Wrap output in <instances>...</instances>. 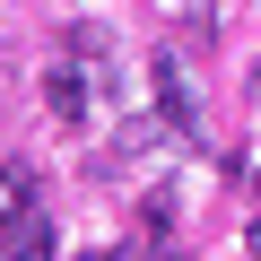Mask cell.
<instances>
[{"mask_svg":"<svg viewBox=\"0 0 261 261\" xmlns=\"http://www.w3.org/2000/svg\"><path fill=\"white\" fill-rule=\"evenodd\" d=\"M148 79H157V113H166L174 130H192V122H200V96L183 87V61H174V53H157V61H148Z\"/></svg>","mask_w":261,"mask_h":261,"instance_id":"1","label":"cell"},{"mask_svg":"<svg viewBox=\"0 0 261 261\" xmlns=\"http://www.w3.org/2000/svg\"><path fill=\"white\" fill-rule=\"evenodd\" d=\"M18 218H35V166H0V235Z\"/></svg>","mask_w":261,"mask_h":261,"instance_id":"2","label":"cell"},{"mask_svg":"<svg viewBox=\"0 0 261 261\" xmlns=\"http://www.w3.org/2000/svg\"><path fill=\"white\" fill-rule=\"evenodd\" d=\"M9 252H18V261H61L53 218H18V226H9Z\"/></svg>","mask_w":261,"mask_h":261,"instance_id":"3","label":"cell"},{"mask_svg":"<svg viewBox=\"0 0 261 261\" xmlns=\"http://www.w3.org/2000/svg\"><path fill=\"white\" fill-rule=\"evenodd\" d=\"M44 105H53V122H79V113H87V79H79V70H53V79H44Z\"/></svg>","mask_w":261,"mask_h":261,"instance_id":"4","label":"cell"},{"mask_svg":"<svg viewBox=\"0 0 261 261\" xmlns=\"http://www.w3.org/2000/svg\"><path fill=\"white\" fill-rule=\"evenodd\" d=\"M140 235H148V244H174V200H166V192L140 200Z\"/></svg>","mask_w":261,"mask_h":261,"instance_id":"5","label":"cell"},{"mask_svg":"<svg viewBox=\"0 0 261 261\" xmlns=\"http://www.w3.org/2000/svg\"><path fill=\"white\" fill-rule=\"evenodd\" d=\"M166 130H174L166 113H140V122H122V140H113V157H122V148H157Z\"/></svg>","mask_w":261,"mask_h":261,"instance_id":"6","label":"cell"},{"mask_svg":"<svg viewBox=\"0 0 261 261\" xmlns=\"http://www.w3.org/2000/svg\"><path fill=\"white\" fill-rule=\"evenodd\" d=\"M244 244H252V261H261V218H252V235H244Z\"/></svg>","mask_w":261,"mask_h":261,"instance_id":"7","label":"cell"},{"mask_svg":"<svg viewBox=\"0 0 261 261\" xmlns=\"http://www.w3.org/2000/svg\"><path fill=\"white\" fill-rule=\"evenodd\" d=\"M96 261H130V252H96Z\"/></svg>","mask_w":261,"mask_h":261,"instance_id":"8","label":"cell"}]
</instances>
